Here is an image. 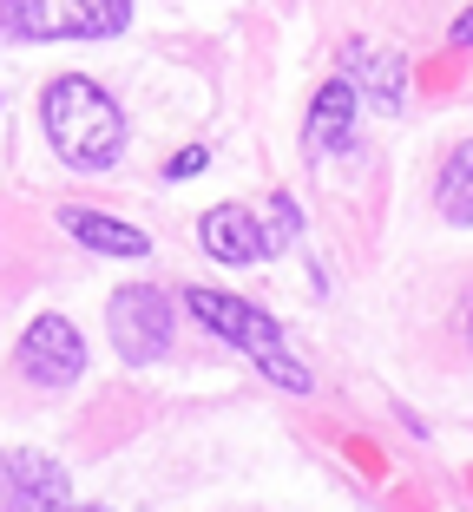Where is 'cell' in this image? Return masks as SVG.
I'll use <instances>...</instances> for the list:
<instances>
[{
  "mask_svg": "<svg viewBox=\"0 0 473 512\" xmlns=\"http://www.w3.org/2000/svg\"><path fill=\"white\" fill-rule=\"evenodd\" d=\"M447 40H454V46H473V14H460V20H454V33H447Z\"/></svg>",
  "mask_w": 473,
  "mask_h": 512,
  "instance_id": "13",
  "label": "cell"
},
{
  "mask_svg": "<svg viewBox=\"0 0 473 512\" xmlns=\"http://www.w3.org/2000/svg\"><path fill=\"white\" fill-rule=\"evenodd\" d=\"M132 27V0H0L7 40H112Z\"/></svg>",
  "mask_w": 473,
  "mask_h": 512,
  "instance_id": "3",
  "label": "cell"
},
{
  "mask_svg": "<svg viewBox=\"0 0 473 512\" xmlns=\"http://www.w3.org/2000/svg\"><path fill=\"white\" fill-rule=\"evenodd\" d=\"M198 237L217 263H263V256H276L296 237V204L290 197H270L263 211H250V204H217L198 224Z\"/></svg>",
  "mask_w": 473,
  "mask_h": 512,
  "instance_id": "4",
  "label": "cell"
},
{
  "mask_svg": "<svg viewBox=\"0 0 473 512\" xmlns=\"http://www.w3.org/2000/svg\"><path fill=\"white\" fill-rule=\"evenodd\" d=\"M467 342H473V302H467Z\"/></svg>",
  "mask_w": 473,
  "mask_h": 512,
  "instance_id": "14",
  "label": "cell"
},
{
  "mask_svg": "<svg viewBox=\"0 0 473 512\" xmlns=\"http://www.w3.org/2000/svg\"><path fill=\"white\" fill-rule=\"evenodd\" d=\"M0 506L7 512H66V467L46 453H7L0 460Z\"/></svg>",
  "mask_w": 473,
  "mask_h": 512,
  "instance_id": "7",
  "label": "cell"
},
{
  "mask_svg": "<svg viewBox=\"0 0 473 512\" xmlns=\"http://www.w3.org/2000/svg\"><path fill=\"white\" fill-rule=\"evenodd\" d=\"M66 512H106V506H66Z\"/></svg>",
  "mask_w": 473,
  "mask_h": 512,
  "instance_id": "15",
  "label": "cell"
},
{
  "mask_svg": "<svg viewBox=\"0 0 473 512\" xmlns=\"http://www.w3.org/2000/svg\"><path fill=\"white\" fill-rule=\"evenodd\" d=\"M106 335H112V348H119V362L152 368L158 355L171 348V296H165V289H152V283H125V289H112Z\"/></svg>",
  "mask_w": 473,
  "mask_h": 512,
  "instance_id": "5",
  "label": "cell"
},
{
  "mask_svg": "<svg viewBox=\"0 0 473 512\" xmlns=\"http://www.w3.org/2000/svg\"><path fill=\"white\" fill-rule=\"evenodd\" d=\"M60 224L73 230L86 250H106V256H152V237L138 224H119V217H99V211H79V204H66Z\"/></svg>",
  "mask_w": 473,
  "mask_h": 512,
  "instance_id": "9",
  "label": "cell"
},
{
  "mask_svg": "<svg viewBox=\"0 0 473 512\" xmlns=\"http://www.w3.org/2000/svg\"><path fill=\"white\" fill-rule=\"evenodd\" d=\"M342 79L362 86V99L375 106H401V86H408V60L395 46H368V40H349L342 46Z\"/></svg>",
  "mask_w": 473,
  "mask_h": 512,
  "instance_id": "8",
  "label": "cell"
},
{
  "mask_svg": "<svg viewBox=\"0 0 473 512\" xmlns=\"http://www.w3.org/2000/svg\"><path fill=\"white\" fill-rule=\"evenodd\" d=\"M184 309L204 322V329H217L224 342H237L250 355V362L263 368V375L276 381V388H309V375L290 362V348H283V329H276L263 309H250L244 296H224V289H184Z\"/></svg>",
  "mask_w": 473,
  "mask_h": 512,
  "instance_id": "2",
  "label": "cell"
},
{
  "mask_svg": "<svg viewBox=\"0 0 473 512\" xmlns=\"http://www.w3.org/2000/svg\"><path fill=\"white\" fill-rule=\"evenodd\" d=\"M355 86L349 79H329L316 92V106H309V145L316 151H349V125H355Z\"/></svg>",
  "mask_w": 473,
  "mask_h": 512,
  "instance_id": "10",
  "label": "cell"
},
{
  "mask_svg": "<svg viewBox=\"0 0 473 512\" xmlns=\"http://www.w3.org/2000/svg\"><path fill=\"white\" fill-rule=\"evenodd\" d=\"M14 362L33 388H66V381L86 375V342H79V329L66 316H33L14 348Z\"/></svg>",
  "mask_w": 473,
  "mask_h": 512,
  "instance_id": "6",
  "label": "cell"
},
{
  "mask_svg": "<svg viewBox=\"0 0 473 512\" xmlns=\"http://www.w3.org/2000/svg\"><path fill=\"white\" fill-rule=\"evenodd\" d=\"M434 197H441V217H447V224H473V138L447 151Z\"/></svg>",
  "mask_w": 473,
  "mask_h": 512,
  "instance_id": "11",
  "label": "cell"
},
{
  "mask_svg": "<svg viewBox=\"0 0 473 512\" xmlns=\"http://www.w3.org/2000/svg\"><path fill=\"white\" fill-rule=\"evenodd\" d=\"M40 125H46V145H53V158H60L66 171H106L125 151V112L112 106V92L86 73H66V79L46 86Z\"/></svg>",
  "mask_w": 473,
  "mask_h": 512,
  "instance_id": "1",
  "label": "cell"
},
{
  "mask_svg": "<svg viewBox=\"0 0 473 512\" xmlns=\"http://www.w3.org/2000/svg\"><path fill=\"white\" fill-rule=\"evenodd\" d=\"M204 158H211V151H204V145H184L178 158H171V178H191V171H198Z\"/></svg>",
  "mask_w": 473,
  "mask_h": 512,
  "instance_id": "12",
  "label": "cell"
}]
</instances>
